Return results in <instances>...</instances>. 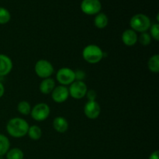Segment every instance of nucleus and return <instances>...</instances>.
Segmentation results:
<instances>
[{
	"label": "nucleus",
	"instance_id": "4468645a",
	"mask_svg": "<svg viewBox=\"0 0 159 159\" xmlns=\"http://www.w3.org/2000/svg\"><path fill=\"white\" fill-rule=\"evenodd\" d=\"M53 127L58 133H65L68 129V122L63 116H56L53 120Z\"/></svg>",
	"mask_w": 159,
	"mask_h": 159
},
{
	"label": "nucleus",
	"instance_id": "f257e3e1",
	"mask_svg": "<svg viewBox=\"0 0 159 159\" xmlns=\"http://www.w3.org/2000/svg\"><path fill=\"white\" fill-rule=\"evenodd\" d=\"M30 126L26 120L20 117H13L8 121L6 130L12 138H21L27 134Z\"/></svg>",
	"mask_w": 159,
	"mask_h": 159
},
{
	"label": "nucleus",
	"instance_id": "a211bd4d",
	"mask_svg": "<svg viewBox=\"0 0 159 159\" xmlns=\"http://www.w3.org/2000/svg\"><path fill=\"white\" fill-rule=\"evenodd\" d=\"M10 148L9 138L2 134H0V156H3L7 153Z\"/></svg>",
	"mask_w": 159,
	"mask_h": 159
},
{
	"label": "nucleus",
	"instance_id": "5701e85b",
	"mask_svg": "<svg viewBox=\"0 0 159 159\" xmlns=\"http://www.w3.org/2000/svg\"><path fill=\"white\" fill-rule=\"evenodd\" d=\"M150 30V35L152 38L155 39L156 41L159 40V24L158 23H155V24L152 25L149 28Z\"/></svg>",
	"mask_w": 159,
	"mask_h": 159
},
{
	"label": "nucleus",
	"instance_id": "aec40b11",
	"mask_svg": "<svg viewBox=\"0 0 159 159\" xmlns=\"http://www.w3.org/2000/svg\"><path fill=\"white\" fill-rule=\"evenodd\" d=\"M31 106L27 101H21L18 103L17 105V110H18L19 113L22 115H26L30 114L31 112Z\"/></svg>",
	"mask_w": 159,
	"mask_h": 159
},
{
	"label": "nucleus",
	"instance_id": "6e6552de",
	"mask_svg": "<svg viewBox=\"0 0 159 159\" xmlns=\"http://www.w3.org/2000/svg\"><path fill=\"white\" fill-rule=\"evenodd\" d=\"M102 9V4L99 0H82L81 9L86 15H96Z\"/></svg>",
	"mask_w": 159,
	"mask_h": 159
},
{
	"label": "nucleus",
	"instance_id": "a878e982",
	"mask_svg": "<svg viewBox=\"0 0 159 159\" xmlns=\"http://www.w3.org/2000/svg\"><path fill=\"white\" fill-rule=\"evenodd\" d=\"M158 155L159 152L158 151H155V152H153L149 156L148 159H158Z\"/></svg>",
	"mask_w": 159,
	"mask_h": 159
},
{
	"label": "nucleus",
	"instance_id": "0eeeda50",
	"mask_svg": "<svg viewBox=\"0 0 159 159\" xmlns=\"http://www.w3.org/2000/svg\"><path fill=\"white\" fill-rule=\"evenodd\" d=\"M88 88L83 81L75 80L70 85L68 88L69 96L75 99H82L86 95Z\"/></svg>",
	"mask_w": 159,
	"mask_h": 159
},
{
	"label": "nucleus",
	"instance_id": "423d86ee",
	"mask_svg": "<svg viewBox=\"0 0 159 159\" xmlns=\"http://www.w3.org/2000/svg\"><path fill=\"white\" fill-rule=\"evenodd\" d=\"M56 79L61 85H70L75 81V71L68 67H63L57 71L56 74Z\"/></svg>",
	"mask_w": 159,
	"mask_h": 159
},
{
	"label": "nucleus",
	"instance_id": "1a4fd4ad",
	"mask_svg": "<svg viewBox=\"0 0 159 159\" xmlns=\"http://www.w3.org/2000/svg\"><path fill=\"white\" fill-rule=\"evenodd\" d=\"M101 113V107L96 101H88L84 107V113L90 120L97 119Z\"/></svg>",
	"mask_w": 159,
	"mask_h": 159
},
{
	"label": "nucleus",
	"instance_id": "f8f14e48",
	"mask_svg": "<svg viewBox=\"0 0 159 159\" xmlns=\"http://www.w3.org/2000/svg\"><path fill=\"white\" fill-rule=\"evenodd\" d=\"M138 34L134 30L131 29H127L123 32L121 39L126 46L132 47L135 45L138 42Z\"/></svg>",
	"mask_w": 159,
	"mask_h": 159
},
{
	"label": "nucleus",
	"instance_id": "2eb2a0df",
	"mask_svg": "<svg viewBox=\"0 0 159 159\" xmlns=\"http://www.w3.org/2000/svg\"><path fill=\"white\" fill-rule=\"evenodd\" d=\"M109 23L108 16L103 12H99L96 14L94 19V25L98 29H104L107 27Z\"/></svg>",
	"mask_w": 159,
	"mask_h": 159
},
{
	"label": "nucleus",
	"instance_id": "4be33fe9",
	"mask_svg": "<svg viewBox=\"0 0 159 159\" xmlns=\"http://www.w3.org/2000/svg\"><path fill=\"white\" fill-rule=\"evenodd\" d=\"M152 37L148 33L144 32L141 33V35L138 37V41H139V43L143 46H148L152 42Z\"/></svg>",
	"mask_w": 159,
	"mask_h": 159
},
{
	"label": "nucleus",
	"instance_id": "b1692460",
	"mask_svg": "<svg viewBox=\"0 0 159 159\" xmlns=\"http://www.w3.org/2000/svg\"><path fill=\"white\" fill-rule=\"evenodd\" d=\"M85 96L88 99V101H96V97H97V93L94 89H89L87 91Z\"/></svg>",
	"mask_w": 159,
	"mask_h": 159
},
{
	"label": "nucleus",
	"instance_id": "393cba45",
	"mask_svg": "<svg viewBox=\"0 0 159 159\" xmlns=\"http://www.w3.org/2000/svg\"><path fill=\"white\" fill-rule=\"evenodd\" d=\"M75 80L82 81L85 77V73L82 70H77L75 71Z\"/></svg>",
	"mask_w": 159,
	"mask_h": 159
},
{
	"label": "nucleus",
	"instance_id": "412c9836",
	"mask_svg": "<svg viewBox=\"0 0 159 159\" xmlns=\"http://www.w3.org/2000/svg\"><path fill=\"white\" fill-rule=\"evenodd\" d=\"M11 20V14L8 9L4 7H0V24H6Z\"/></svg>",
	"mask_w": 159,
	"mask_h": 159
},
{
	"label": "nucleus",
	"instance_id": "f3484780",
	"mask_svg": "<svg viewBox=\"0 0 159 159\" xmlns=\"http://www.w3.org/2000/svg\"><path fill=\"white\" fill-rule=\"evenodd\" d=\"M148 69L153 73H158L159 71V55L155 54L149 58L148 61Z\"/></svg>",
	"mask_w": 159,
	"mask_h": 159
},
{
	"label": "nucleus",
	"instance_id": "bb28decb",
	"mask_svg": "<svg viewBox=\"0 0 159 159\" xmlns=\"http://www.w3.org/2000/svg\"><path fill=\"white\" fill-rule=\"evenodd\" d=\"M4 93H5L4 85H3V84L0 82V98L2 97L3 95H4Z\"/></svg>",
	"mask_w": 159,
	"mask_h": 159
},
{
	"label": "nucleus",
	"instance_id": "6ab92c4d",
	"mask_svg": "<svg viewBox=\"0 0 159 159\" xmlns=\"http://www.w3.org/2000/svg\"><path fill=\"white\" fill-rule=\"evenodd\" d=\"M6 159H23L24 153L23 151L18 148L9 149L6 154Z\"/></svg>",
	"mask_w": 159,
	"mask_h": 159
},
{
	"label": "nucleus",
	"instance_id": "ddd939ff",
	"mask_svg": "<svg viewBox=\"0 0 159 159\" xmlns=\"http://www.w3.org/2000/svg\"><path fill=\"white\" fill-rule=\"evenodd\" d=\"M55 86V82L54 79L51 78H48V79H44L41 81V82L40 83V86H39V89L41 93L48 95L52 93Z\"/></svg>",
	"mask_w": 159,
	"mask_h": 159
},
{
	"label": "nucleus",
	"instance_id": "39448f33",
	"mask_svg": "<svg viewBox=\"0 0 159 159\" xmlns=\"http://www.w3.org/2000/svg\"><path fill=\"white\" fill-rule=\"evenodd\" d=\"M51 113V108L45 102L37 103L31 109L30 115L34 120L41 122L48 119Z\"/></svg>",
	"mask_w": 159,
	"mask_h": 159
},
{
	"label": "nucleus",
	"instance_id": "9b49d317",
	"mask_svg": "<svg viewBox=\"0 0 159 159\" xmlns=\"http://www.w3.org/2000/svg\"><path fill=\"white\" fill-rule=\"evenodd\" d=\"M13 68L12 61L9 56L0 54V76L8 75Z\"/></svg>",
	"mask_w": 159,
	"mask_h": 159
},
{
	"label": "nucleus",
	"instance_id": "f03ea898",
	"mask_svg": "<svg viewBox=\"0 0 159 159\" xmlns=\"http://www.w3.org/2000/svg\"><path fill=\"white\" fill-rule=\"evenodd\" d=\"M103 51L96 44H89L85 47L82 51V57L89 64H97L103 58Z\"/></svg>",
	"mask_w": 159,
	"mask_h": 159
},
{
	"label": "nucleus",
	"instance_id": "7ed1b4c3",
	"mask_svg": "<svg viewBox=\"0 0 159 159\" xmlns=\"http://www.w3.org/2000/svg\"><path fill=\"white\" fill-rule=\"evenodd\" d=\"M130 26L131 30L135 32L144 33L148 30L152 26L151 20L147 15L143 13H138L133 16L130 20Z\"/></svg>",
	"mask_w": 159,
	"mask_h": 159
},
{
	"label": "nucleus",
	"instance_id": "dca6fc26",
	"mask_svg": "<svg viewBox=\"0 0 159 159\" xmlns=\"http://www.w3.org/2000/svg\"><path fill=\"white\" fill-rule=\"evenodd\" d=\"M27 135L30 139L34 140V141H37V140L40 139L42 137L41 128L37 125L30 126L28 129Z\"/></svg>",
	"mask_w": 159,
	"mask_h": 159
},
{
	"label": "nucleus",
	"instance_id": "20e7f679",
	"mask_svg": "<svg viewBox=\"0 0 159 159\" xmlns=\"http://www.w3.org/2000/svg\"><path fill=\"white\" fill-rule=\"evenodd\" d=\"M34 71L40 79H48L50 78L54 73V69L52 64L48 60L40 59L38 60L34 66Z\"/></svg>",
	"mask_w": 159,
	"mask_h": 159
},
{
	"label": "nucleus",
	"instance_id": "9d476101",
	"mask_svg": "<svg viewBox=\"0 0 159 159\" xmlns=\"http://www.w3.org/2000/svg\"><path fill=\"white\" fill-rule=\"evenodd\" d=\"M51 94L53 101L57 103H62L65 102L69 97L68 88H67L65 85H60L58 86H55Z\"/></svg>",
	"mask_w": 159,
	"mask_h": 159
}]
</instances>
